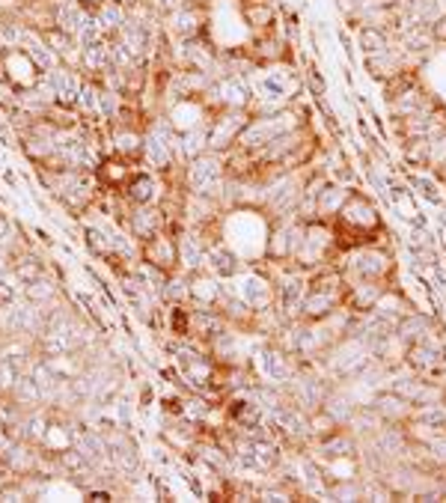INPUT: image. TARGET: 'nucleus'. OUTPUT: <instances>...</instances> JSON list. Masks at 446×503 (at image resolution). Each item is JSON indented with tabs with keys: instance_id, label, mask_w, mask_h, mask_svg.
<instances>
[{
	"instance_id": "1",
	"label": "nucleus",
	"mask_w": 446,
	"mask_h": 503,
	"mask_svg": "<svg viewBox=\"0 0 446 503\" xmlns=\"http://www.w3.org/2000/svg\"><path fill=\"white\" fill-rule=\"evenodd\" d=\"M208 25H211V21H208V6L199 4V0H194V4H188L182 9H176V13L161 15V33L173 45L208 36Z\"/></svg>"
},
{
	"instance_id": "2",
	"label": "nucleus",
	"mask_w": 446,
	"mask_h": 503,
	"mask_svg": "<svg viewBox=\"0 0 446 503\" xmlns=\"http://www.w3.org/2000/svg\"><path fill=\"white\" fill-rule=\"evenodd\" d=\"M140 260L155 265L164 274L182 272V262H178V241L170 230H161V232H155L152 239L140 241Z\"/></svg>"
},
{
	"instance_id": "3",
	"label": "nucleus",
	"mask_w": 446,
	"mask_h": 503,
	"mask_svg": "<svg viewBox=\"0 0 446 503\" xmlns=\"http://www.w3.org/2000/svg\"><path fill=\"white\" fill-rule=\"evenodd\" d=\"M119 227L126 230L131 239L147 241V239L155 236V232L167 230V218H164L161 206H134V209L128 211V218L122 221Z\"/></svg>"
},
{
	"instance_id": "4",
	"label": "nucleus",
	"mask_w": 446,
	"mask_h": 503,
	"mask_svg": "<svg viewBox=\"0 0 446 503\" xmlns=\"http://www.w3.org/2000/svg\"><path fill=\"white\" fill-rule=\"evenodd\" d=\"M122 194H126L128 203H134V206H158L161 194H164V182L155 170H143V167H137Z\"/></svg>"
},
{
	"instance_id": "5",
	"label": "nucleus",
	"mask_w": 446,
	"mask_h": 503,
	"mask_svg": "<svg viewBox=\"0 0 446 503\" xmlns=\"http://www.w3.org/2000/svg\"><path fill=\"white\" fill-rule=\"evenodd\" d=\"M137 167L140 164H131L126 159H119V155H105L93 173H96V182L102 191H126L128 179L134 176Z\"/></svg>"
},
{
	"instance_id": "6",
	"label": "nucleus",
	"mask_w": 446,
	"mask_h": 503,
	"mask_svg": "<svg viewBox=\"0 0 446 503\" xmlns=\"http://www.w3.org/2000/svg\"><path fill=\"white\" fill-rule=\"evenodd\" d=\"M241 15L256 33H271L277 25V9L271 0H241Z\"/></svg>"
},
{
	"instance_id": "7",
	"label": "nucleus",
	"mask_w": 446,
	"mask_h": 503,
	"mask_svg": "<svg viewBox=\"0 0 446 503\" xmlns=\"http://www.w3.org/2000/svg\"><path fill=\"white\" fill-rule=\"evenodd\" d=\"M360 45H363V51H370V54H381L387 48V36L381 30H375V27H366L360 30Z\"/></svg>"
},
{
	"instance_id": "8",
	"label": "nucleus",
	"mask_w": 446,
	"mask_h": 503,
	"mask_svg": "<svg viewBox=\"0 0 446 503\" xmlns=\"http://www.w3.org/2000/svg\"><path fill=\"white\" fill-rule=\"evenodd\" d=\"M18 105V87L6 81H0V110H13Z\"/></svg>"
},
{
	"instance_id": "9",
	"label": "nucleus",
	"mask_w": 446,
	"mask_h": 503,
	"mask_svg": "<svg viewBox=\"0 0 446 503\" xmlns=\"http://www.w3.org/2000/svg\"><path fill=\"white\" fill-rule=\"evenodd\" d=\"M147 4H149L158 15H167V13H176V9H182V6H188V4H194V0H147Z\"/></svg>"
},
{
	"instance_id": "10",
	"label": "nucleus",
	"mask_w": 446,
	"mask_h": 503,
	"mask_svg": "<svg viewBox=\"0 0 446 503\" xmlns=\"http://www.w3.org/2000/svg\"><path fill=\"white\" fill-rule=\"evenodd\" d=\"M312 426H319V420H316V417H312ZM321 426H333V420L321 415ZM316 432H319V435H337V432H330V429H316Z\"/></svg>"
},
{
	"instance_id": "11",
	"label": "nucleus",
	"mask_w": 446,
	"mask_h": 503,
	"mask_svg": "<svg viewBox=\"0 0 446 503\" xmlns=\"http://www.w3.org/2000/svg\"><path fill=\"white\" fill-rule=\"evenodd\" d=\"M0 81H6V66H4V54H0Z\"/></svg>"
},
{
	"instance_id": "12",
	"label": "nucleus",
	"mask_w": 446,
	"mask_h": 503,
	"mask_svg": "<svg viewBox=\"0 0 446 503\" xmlns=\"http://www.w3.org/2000/svg\"><path fill=\"white\" fill-rule=\"evenodd\" d=\"M117 4H122V6L128 9V6H134V4H143V0H117Z\"/></svg>"
}]
</instances>
